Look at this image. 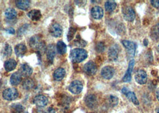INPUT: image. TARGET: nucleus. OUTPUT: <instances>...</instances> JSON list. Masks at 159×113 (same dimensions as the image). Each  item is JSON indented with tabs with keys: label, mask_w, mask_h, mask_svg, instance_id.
Instances as JSON below:
<instances>
[{
	"label": "nucleus",
	"mask_w": 159,
	"mask_h": 113,
	"mask_svg": "<svg viewBox=\"0 0 159 113\" xmlns=\"http://www.w3.org/2000/svg\"><path fill=\"white\" fill-rule=\"evenodd\" d=\"M87 51L82 48H75L70 52V59L74 63H79L87 59Z\"/></svg>",
	"instance_id": "1"
},
{
	"label": "nucleus",
	"mask_w": 159,
	"mask_h": 113,
	"mask_svg": "<svg viewBox=\"0 0 159 113\" xmlns=\"http://www.w3.org/2000/svg\"><path fill=\"white\" fill-rule=\"evenodd\" d=\"M29 45L32 49L38 51L39 52H44L47 49L44 41L41 40L40 36L37 35L31 37L29 41Z\"/></svg>",
	"instance_id": "2"
},
{
	"label": "nucleus",
	"mask_w": 159,
	"mask_h": 113,
	"mask_svg": "<svg viewBox=\"0 0 159 113\" xmlns=\"http://www.w3.org/2000/svg\"><path fill=\"white\" fill-rule=\"evenodd\" d=\"M19 96L18 90L13 87H10L5 89L2 92V97L7 101H13L16 99Z\"/></svg>",
	"instance_id": "3"
},
{
	"label": "nucleus",
	"mask_w": 159,
	"mask_h": 113,
	"mask_svg": "<svg viewBox=\"0 0 159 113\" xmlns=\"http://www.w3.org/2000/svg\"><path fill=\"white\" fill-rule=\"evenodd\" d=\"M124 18L129 22H132L135 18V12L134 10L129 6H126L122 9Z\"/></svg>",
	"instance_id": "4"
},
{
	"label": "nucleus",
	"mask_w": 159,
	"mask_h": 113,
	"mask_svg": "<svg viewBox=\"0 0 159 113\" xmlns=\"http://www.w3.org/2000/svg\"><path fill=\"white\" fill-rule=\"evenodd\" d=\"M83 86L82 83L79 80H74L71 82L68 89L72 94L77 95L82 91Z\"/></svg>",
	"instance_id": "5"
},
{
	"label": "nucleus",
	"mask_w": 159,
	"mask_h": 113,
	"mask_svg": "<svg viewBox=\"0 0 159 113\" xmlns=\"http://www.w3.org/2000/svg\"><path fill=\"white\" fill-rule=\"evenodd\" d=\"M84 71L89 76L94 75L97 71V66L92 61H90L85 64L83 67Z\"/></svg>",
	"instance_id": "6"
},
{
	"label": "nucleus",
	"mask_w": 159,
	"mask_h": 113,
	"mask_svg": "<svg viewBox=\"0 0 159 113\" xmlns=\"http://www.w3.org/2000/svg\"><path fill=\"white\" fill-rule=\"evenodd\" d=\"M122 44L123 45L125 48L127 50L128 55L130 57H133L135 54V50H136L135 44L132 41L124 40L122 41Z\"/></svg>",
	"instance_id": "7"
},
{
	"label": "nucleus",
	"mask_w": 159,
	"mask_h": 113,
	"mask_svg": "<svg viewBox=\"0 0 159 113\" xmlns=\"http://www.w3.org/2000/svg\"><path fill=\"white\" fill-rule=\"evenodd\" d=\"M135 79L138 83L140 85L145 84L147 82V73L144 70H139L135 75Z\"/></svg>",
	"instance_id": "8"
},
{
	"label": "nucleus",
	"mask_w": 159,
	"mask_h": 113,
	"mask_svg": "<svg viewBox=\"0 0 159 113\" xmlns=\"http://www.w3.org/2000/svg\"><path fill=\"white\" fill-rule=\"evenodd\" d=\"M120 48L117 44L111 46L108 50V58L111 61H116L118 57Z\"/></svg>",
	"instance_id": "9"
},
{
	"label": "nucleus",
	"mask_w": 159,
	"mask_h": 113,
	"mask_svg": "<svg viewBox=\"0 0 159 113\" xmlns=\"http://www.w3.org/2000/svg\"><path fill=\"white\" fill-rule=\"evenodd\" d=\"M122 92L134 104L136 105L140 104L139 101L138 100L136 96L135 95V94L132 91H130L127 87H124L122 90Z\"/></svg>",
	"instance_id": "10"
},
{
	"label": "nucleus",
	"mask_w": 159,
	"mask_h": 113,
	"mask_svg": "<svg viewBox=\"0 0 159 113\" xmlns=\"http://www.w3.org/2000/svg\"><path fill=\"white\" fill-rule=\"evenodd\" d=\"M85 104L89 108H95L97 106V96L93 94H90L87 96L85 98Z\"/></svg>",
	"instance_id": "11"
},
{
	"label": "nucleus",
	"mask_w": 159,
	"mask_h": 113,
	"mask_svg": "<svg viewBox=\"0 0 159 113\" xmlns=\"http://www.w3.org/2000/svg\"><path fill=\"white\" fill-rule=\"evenodd\" d=\"M101 74L103 78L109 80L113 77L114 75V69L111 66H105L101 70Z\"/></svg>",
	"instance_id": "12"
},
{
	"label": "nucleus",
	"mask_w": 159,
	"mask_h": 113,
	"mask_svg": "<svg viewBox=\"0 0 159 113\" xmlns=\"http://www.w3.org/2000/svg\"><path fill=\"white\" fill-rule=\"evenodd\" d=\"M50 33L55 38L60 37L62 34V27L58 23H54L50 26L49 29Z\"/></svg>",
	"instance_id": "13"
},
{
	"label": "nucleus",
	"mask_w": 159,
	"mask_h": 113,
	"mask_svg": "<svg viewBox=\"0 0 159 113\" xmlns=\"http://www.w3.org/2000/svg\"><path fill=\"white\" fill-rule=\"evenodd\" d=\"M33 102L37 106L40 107H43L47 105L49 103V100L46 96L43 95H39L36 96L34 98Z\"/></svg>",
	"instance_id": "14"
},
{
	"label": "nucleus",
	"mask_w": 159,
	"mask_h": 113,
	"mask_svg": "<svg viewBox=\"0 0 159 113\" xmlns=\"http://www.w3.org/2000/svg\"><path fill=\"white\" fill-rule=\"evenodd\" d=\"M46 53H47V59L48 61L50 63H52L53 59L56 55V49L53 44H50L48 45L46 49Z\"/></svg>",
	"instance_id": "15"
},
{
	"label": "nucleus",
	"mask_w": 159,
	"mask_h": 113,
	"mask_svg": "<svg viewBox=\"0 0 159 113\" xmlns=\"http://www.w3.org/2000/svg\"><path fill=\"white\" fill-rule=\"evenodd\" d=\"M134 65H135V60H131L129 62L127 71L125 73V75L123 78V81L124 82H129L131 80V79H132L131 75H132V72Z\"/></svg>",
	"instance_id": "16"
},
{
	"label": "nucleus",
	"mask_w": 159,
	"mask_h": 113,
	"mask_svg": "<svg viewBox=\"0 0 159 113\" xmlns=\"http://www.w3.org/2000/svg\"><path fill=\"white\" fill-rule=\"evenodd\" d=\"M91 14L95 19L99 20L104 16V10L99 6H95L92 9Z\"/></svg>",
	"instance_id": "17"
},
{
	"label": "nucleus",
	"mask_w": 159,
	"mask_h": 113,
	"mask_svg": "<svg viewBox=\"0 0 159 113\" xmlns=\"http://www.w3.org/2000/svg\"><path fill=\"white\" fill-rule=\"evenodd\" d=\"M27 15H28V18L32 21H38L41 18L42 16L41 11L38 10H36V9L31 10L28 13Z\"/></svg>",
	"instance_id": "18"
},
{
	"label": "nucleus",
	"mask_w": 159,
	"mask_h": 113,
	"mask_svg": "<svg viewBox=\"0 0 159 113\" xmlns=\"http://www.w3.org/2000/svg\"><path fill=\"white\" fill-rule=\"evenodd\" d=\"M33 70L32 67L27 64H24L20 67V73L24 77H29L32 73Z\"/></svg>",
	"instance_id": "19"
},
{
	"label": "nucleus",
	"mask_w": 159,
	"mask_h": 113,
	"mask_svg": "<svg viewBox=\"0 0 159 113\" xmlns=\"http://www.w3.org/2000/svg\"><path fill=\"white\" fill-rule=\"evenodd\" d=\"M22 81V75L20 72H15L10 78V83L13 86H17Z\"/></svg>",
	"instance_id": "20"
},
{
	"label": "nucleus",
	"mask_w": 159,
	"mask_h": 113,
	"mask_svg": "<svg viewBox=\"0 0 159 113\" xmlns=\"http://www.w3.org/2000/svg\"><path fill=\"white\" fill-rule=\"evenodd\" d=\"M151 38L153 41L159 40V22L156 25L153 26L150 32Z\"/></svg>",
	"instance_id": "21"
},
{
	"label": "nucleus",
	"mask_w": 159,
	"mask_h": 113,
	"mask_svg": "<svg viewBox=\"0 0 159 113\" xmlns=\"http://www.w3.org/2000/svg\"><path fill=\"white\" fill-rule=\"evenodd\" d=\"M65 76V70L63 68H58L53 73L54 79L57 81L62 80Z\"/></svg>",
	"instance_id": "22"
},
{
	"label": "nucleus",
	"mask_w": 159,
	"mask_h": 113,
	"mask_svg": "<svg viewBox=\"0 0 159 113\" xmlns=\"http://www.w3.org/2000/svg\"><path fill=\"white\" fill-rule=\"evenodd\" d=\"M17 63L14 59H9L5 62L4 68L7 71H11L15 69L16 67Z\"/></svg>",
	"instance_id": "23"
},
{
	"label": "nucleus",
	"mask_w": 159,
	"mask_h": 113,
	"mask_svg": "<svg viewBox=\"0 0 159 113\" xmlns=\"http://www.w3.org/2000/svg\"><path fill=\"white\" fill-rule=\"evenodd\" d=\"M15 51L18 57H22L27 52V47L24 44H18L15 48Z\"/></svg>",
	"instance_id": "24"
},
{
	"label": "nucleus",
	"mask_w": 159,
	"mask_h": 113,
	"mask_svg": "<svg viewBox=\"0 0 159 113\" xmlns=\"http://www.w3.org/2000/svg\"><path fill=\"white\" fill-rule=\"evenodd\" d=\"M16 7L22 10H27L30 6V1L28 0H19L16 1Z\"/></svg>",
	"instance_id": "25"
},
{
	"label": "nucleus",
	"mask_w": 159,
	"mask_h": 113,
	"mask_svg": "<svg viewBox=\"0 0 159 113\" xmlns=\"http://www.w3.org/2000/svg\"><path fill=\"white\" fill-rule=\"evenodd\" d=\"M36 85L35 82L33 79L27 78L25 79L22 83V87L26 90H30L33 89Z\"/></svg>",
	"instance_id": "26"
},
{
	"label": "nucleus",
	"mask_w": 159,
	"mask_h": 113,
	"mask_svg": "<svg viewBox=\"0 0 159 113\" xmlns=\"http://www.w3.org/2000/svg\"><path fill=\"white\" fill-rule=\"evenodd\" d=\"M56 50L61 55L65 54L67 52V47L66 44L62 41H59L56 45Z\"/></svg>",
	"instance_id": "27"
},
{
	"label": "nucleus",
	"mask_w": 159,
	"mask_h": 113,
	"mask_svg": "<svg viewBox=\"0 0 159 113\" xmlns=\"http://www.w3.org/2000/svg\"><path fill=\"white\" fill-rule=\"evenodd\" d=\"M5 16L9 20H13L16 17L17 12L13 8H8L5 11Z\"/></svg>",
	"instance_id": "28"
},
{
	"label": "nucleus",
	"mask_w": 159,
	"mask_h": 113,
	"mask_svg": "<svg viewBox=\"0 0 159 113\" xmlns=\"http://www.w3.org/2000/svg\"><path fill=\"white\" fill-rule=\"evenodd\" d=\"M117 6V4L114 1H107L105 4V8L106 11L112 12L113 11Z\"/></svg>",
	"instance_id": "29"
},
{
	"label": "nucleus",
	"mask_w": 159,
	"mask_h": 113,
	"mask_svg": "<svg viewBox=\"0 0 159 113\" xmlns=\"http://www.w3.org/2000/svg\"><path fill=\"white\" fill-rule=\"evenodd\" d=\"M24 110V107L20 104H14L11 106V113H22Z\"/></svg>",
	"instance_id": "30"
},
{
	"label": "nucleus",
	"mask_w": 159,
	"mask_h": 113,
	"mask_svg": "<svg viewBox=\"0 0 159 113\" xmlns=\"http://www.w3.org/2000/svg\"><path fill=\"white\" fill-rule=\"evenodd\" d=\"M108 103L111 107H114L118 103V99L114 95H110L108 98Z\"/></svg>",
	"instance_id": "31"
},
{
	"label": "nucleus",
	"mask_w": 159,
	"mask_h": 113,
	"mask_svg": "<svg viewBox=\"0 0 159 113\" xmlns=\"http://www.w3.org/2000/svg\"><path fill=\"white\" fill-rule=\"evenodd\" d=\"M96 51L98 53H102L105 50V46L103 42H99L96 45Z\"/></svg>",
	"instance_id": "32"
},
{
	"label": "nucleus",
	"mask_w": 159,
	"mask_h": 113,
	"mask_svg": "<svg viewBox=\"0 0 159 113\" xmlns=\"http://www.w3.org/2000/svg\"><path fill=\"white\" fill-rule=\"evenodd\" d=\"M29 25L28 24L24 25L23 26H21L19 29H18V36H22L24 35L27 32V30L28 29Z\"/></svg>",
	"instance_id": "33"
},
{
	"label": "nucleus",
	"mask_w": 159,
	"mask_h": 113,
	"mask_svg": "<svg viewBox=\"0 0 159 113\" xmlns=\"http://www.w3.org/2000/svg\"><path fill=\"white\" fill-rule=\"evenodd\" d=\"M76 31H77V29L73 27H71L68 31V36H67V38H68V41H71V40L73 39L74 35L76 33Z\"/></svg>",
	"instance_id": "34"
},
{
	"label": "nucleus",
	"mask_w": 159,
	"mask_h": 113,
	"mask_svg": "<svg viewBox=\"0 0 159 113\" xmlns=\"http://www.w3.org/2000/svg\"><path fill=\"white\" fill-rule=\"evenodd\" d=\"M75 43L78 46H83V47L85 46L87 44V43L84 41H83L81 39V38L80 37V35L77 36V39L75 41Z\"/></svg>",
	"instance_id": "35"
},
{
	"label": "nucleus",
	"mask_w": 159,
	"mask_h": 113,
	"mask_svg": "<svg viewBox=\"0 0 159 113\" xmlns=\"http://www.w3.org/2000/svg\"><path fill=\"white\" fill-rule=\"evenodd\" d=\"M12 52V49L11 46L9 44H6L4 47V55L5 56H10Z\"/></svg>",
	"instance_id": "36"
},
{
	"label": "nucleus",
	"mask_w": 159,
	"mask_h": 113,
	"mask_svg": "<svg viewBox=\"0 0 159 113\" xmlns=\"http://www.w3.org/2000/svg\"><path fill=\"white\" fill-rule=\"evenodd\" d=\"M150 2L151 5L157 9L159 8V0H151Z\"/></svg>",
	"instance_id": "37"
},
{
	"label": "nucleus",
	"mask_w": 159,
	"mask_h": 113,
	"mask_svg": "<svg viewBox=\"0 0 159 113\" xmlns=\"http://www.w3.org/2000/svg\"><path fill=\"white\" fill-rule=\"evenodd\" d=\"M6 30L7 32V33H9L10 34L13 35L15 34V30L13 27H9L6 29Z\"/></svg>",
	"instance_id": "38"
},
{
	"label": "nucleus",
	"mask_w": 159,
	"mask_h": 113,
	"mask_svg": "<svg viewBox=\"0 0 159 113\" xmlns=\"http://www.w3.org/2000/svg\"><path fill=\"white\" fill-rule=\"evenodd\" d=\"M147 57H148V60L149 61V62L152 63L153 61V55H152V53L151 52H148L147 54Z\"/></svg>",
	"instance_id": "39"
},
{
	"label": "nucleus",
	"mask_w": 159,
	"mask_h": 113,
	"mask_svg": "<svg viewBox=\"0 0 159 113\" xmlns=\"http://www.w3.org/2000/svg\"><path fill=\"white\" fill-rule=\"evenodd\" d=\"M47 113H55V111H54V110L53 108L50 107V108H48Z\"/></svg>",
	"instance_id": "40"
},
{
	"label": "nucleus",
	"mask_w": 159,
	"mask_h": 113,
	"mask_svg": "<svg viewBox=\"0 0 159 113\" xmlns=\"http://www.w3.org/2000/svg\"><path fill=\"white\" fill-rule=\"evenodd\" d=\"M151 74H152L153 76H156V75H157V71L156 70H153V71H151Z\"/></svg>",
	"instance_id": "41"
},
{
	"label": "nucleus",
	"mask_w": 159,
	"mask_h": 113,
	"mask_svg": "<svg viewBox=\"0 0 159 113\" xmlns=\"http://www.w3.org/2000/svg\"><path fill=\"white\" fill-rule=\"evenodd\" d=\"M144 44L145 46H147L148 44V41L147 39H144Z\"/></svg>",
	"instance_id": "42"
},
{
	"label": "nucleus",
	"mask_w": 159,
	"mask_h": 113,
	"mask_svg": "<svg viewBox=\"0 0 159 113\" xmlns=\"http://www.w3.org/2000/svg\"><path fill=\"white\" fill-rule=\"evenodd\" d=\"M156 96H157V99H158V101H159V90H158V91H156Z\"/></svg>",
	"instance_id": "43"
},
{
	"label": "nucleus",
	"mask_w": 159,
	"mask_h": 113,
	"mask_svg": "<svg viewBox=\"0 0 159 113\" xmlns=\"http://www.w3.org/2000/svg\"><path fill=\"white\" fill-rule=\"evenodd\" d=\"M157 81L156 80V79H154L153 81V85H157Z\"/></svg>",
	"instance_id": "44"
},
{
	"label": "nucleus",
	"mask_w": 159,
	"mask_h": 113,
	"mask_svg": "<svg viewBox=\"0 0 159 113\" xmlns=\"http://www.w3.org/2000/svg\"><path fill=\"white\" fill-rule=\"evenodd\" d=\"M156 112H157V113H159V107L157 108V109L156 110Z\"/></svg>",
	"instance_id": "45"
},
{
	"label": "nucleus",
	"mask_w": 159,
	"mask_h": 113,
	"mask_svg": "<svg viewBox=\"0 0 159 113\" xmlns=\"http://www.w3.org/2000/svg\"><path fill=\"white\" fill-rule=\"evenodd\" d=\"M157 50H158V51H159V45H158V46H157Z\"/></svg>",
	"instance_id": "46"
}]
</instances>
